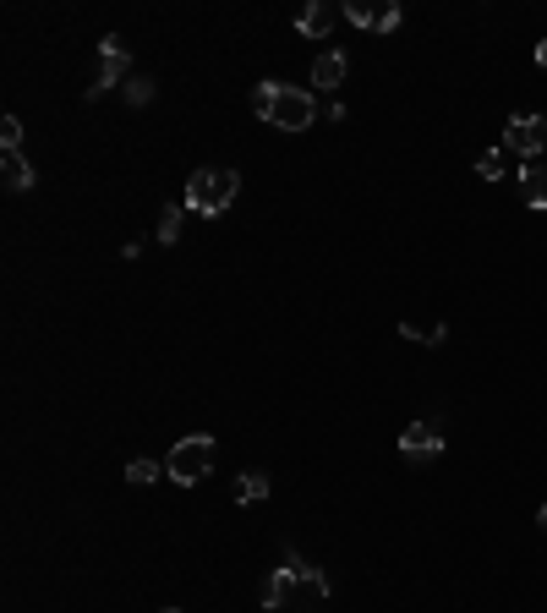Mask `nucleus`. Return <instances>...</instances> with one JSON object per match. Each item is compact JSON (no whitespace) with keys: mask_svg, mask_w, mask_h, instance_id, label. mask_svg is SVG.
<instances>
[{"mask_svg":"<svg viewBox=\"0 0 547 613\" xmlns=\"http://www.w3.org/2000/svg\"><path fill=\"white\" fill-rule=\"evenodd\" d=\"M345 17H351L356 28H372V6H367V0H345Z\"/></svg>","mask_w":547,"mask_h":613,"instance_id":"nucleus-20","label":"nucleus"},{"mask_svg":"<svg viewBox=\"0 0 547 613\" xmlns=\"http://www.w3.org/2000/svg\"><path fill=\"white\" fill-rule=\"evenodd\" d=\"M126 482H132V488H154V482H159V460H132V466H126Z\"/></svg>","mask_w":547,"mask_h":613,"instance_id":"nucleus-15","label":"nucleus"},{"mask_svg":"<svg viewBox=\"0 0 547 613\" xmlns=\"http://www.w3.org/2000/svg\"><path fill=\"white\" fill-rule=\"evenodd\" d=\"M236 499H241V504H258V499H269V477H263V471H247V477L236 482Z\"/></svg>","mask_w":547,"mask_h":613,"instance_id":"nucleus-14","label":"nucleus"},{"mask_svg":"<svg viewBox=\"0 0 547 613\" xmlns=\"http://www.w3.org/2000/svg\"><path fill=\"white\" fill-rule=\"evenodd\" d=\"M0 148H6V154H11V148H22V121H17V115L0 121Z\"/></svg>","mask_w":547,"mask_h":613,"instance_id":"nucleus-19","label":"nucleus"},{"mask_svg":"<svg viewBox=\"0 0 547 613\" xmlns=\"http://www.w3.org/2000/svg\"><path fill=\"white\" fill-rule=\"evenodd\" d=\"M400 17H405L400 6H372V28H378V33H394V28H400Z\"/></svg>","mask_w":547,"mask_h":613,"instance_id":"nucleus-18","label":"nucleus"},{"mask_svg":"<svg viewBox=\"0 0 547 613\" xmlns=\"http://www.w3.org/2000/svg\"><path fill=\"white\" fill-rule=\"evenodd\" d=\"M252 115L279 126V132H307V126L318 121V99H312V88H290V83H279V77H269V83H258V94H252Z\"/></svg>","mask_w":547,"mask_h":613,"instance_id":"nucleus-1","label":"nucleus"},{"mask_svg":"<svg viewBox=\"0 0 547 613\" xmlns=\"http://www.w3.org/2000/svg\"><path fill=\"white\" fill-rule=\"evenodd\" d=\"M476 176H482V181H504V148H493V154L476 159Z\"/></svg>","mask_w":547,"mask_h":613,"instance_id":"nucleus-17","label":"nucleus"},{"mask_svg":"<svg viewBox=\"0 0 547 613\" xmlns=\"http://www.w3.org/2000/svg\"><path fill=\"white\" fill-rule=\"evenodd\" d=\"M400 334H405V340H427V345H444V340H449L444 323H416V318H405Z\"/></svg>","mask_w":547,"mask_h":613,"instance_id":"nucleus-12","label":"nucleus"},{"mask_svg":"<svg viewBox=\"0 0 547 613\" xmlns=\"http://www.w3.org/2000/svg\"><path fill=\"white\" fill-rule=\"evenodd\" d=\"M537 526H542V531H547V504H542V515H537Z\"/></svg>","mask_w":547,"mask_h":613,"instance_id":"nucleus-22","label":"nucleus"},{"mask_svg":"<svg viewBox=\"0 0 547 613\" xmlns=\"http://www.w3.org/2000/svg\"><path fill=\"white\" fill-rule=\"evenodd\" d=\"M208 466H214V438L208 433L176 438V449L165 455V477L176 482V488H197V482L208 477Z\"/></svg>","mask_w":547,"mask_h":613,"instance_id":"nucleus-3","label":"nucleus"},{"mask_svg":"<svg viewBox=\"0 0 547 613\" xmlns=\"http://www.w3.org/2000/svg\"><path fill=\"white\" fill-rule=\"evenodd\" d=\"M0 170H6V176H0V181H6V192H28L33 187V165L22 159V148H11V154L0 159Z\"/></svg>","mask_w":547,"mask_h":613,"instance_id":"nucleus-11","label":"nucleus"},{"mask_svg":"<svg viewBox=\"0 0 547 613\" xmlns=\"http://www.w3.org/2000/svg\"><path fill=\"white\" fill-rule=\"evenodd\" d=\"M520 203H526V208H547V165H526V170H520Z\"/></svg>","mask_w":547,"mask_h":613,"instance_id":"nucleus-10","label":"nucleus"},{"mask_svg":"<svg viewBox=\"0 0 547 613\" xmlns=\"http://www.w3.org/2000/svg\"><path fill=\"white\" fill-rule=\"evenodd\" d=\"M329 28H334V6H329V0H307V6L296 11V33H301V39H323Z\"/></svg>","mask_w":547,"mask_h":613,"instance_id":"nucleus-8","label":"nucleus"},{"mask_svg":"<svg viewBox=\"0 0 547 613\" xmlns=\"http://www.w3.org/2000/svg\"><path fill=\"white\" fill-rule=\"evenodd\" d=\"M537 66H542V72H547V44H537Z\"/></svg>","mask_w":547,"mask_h":613,"instance_id":"nucleus-21","label":"nucleus"},{"mask_svg":"<svg viewBox=\"0 0 547 613\" xmlns=\"http://www.w3.org/2000/svg\"><path fill=\"white\" fill-rule=\"evenodd\" d=\"M126 44H121V33H110V39H99V77H93V88H88V99H104L110 88H126L121 77H126Z\"/></svg>","mask_w":547,"mask_h":613,"instance_id":"nucleus-5","label":"nucleus"},{"mask_svg":"<svg viewBox=\"0 0 547 613\" xmlns=\"http://www.w3.org/2000/svg\"><path fill=\"white\" fill-rule=\"evenodd\" d=\"M236 192H241V176L236 170H192L186 176V208L192 214H225L230 203H236Z\"/></svg>","mask_w":547,"mask_h":613,"instance_id":"nucleus-2","label":"nucleus"},{"mask_svg":"<svg viewBox=\"0 0 547 613\" xmlns=\"http://www.w3.org/2000/svg\"><path fill=\"white\" fill-rule=\"evenodd\" d=\"M165 613H181V608H165Z\"/></svg>","mask_w":547,"mask_h":613,"instance_id":"nucleus-23","label":"nucleus"},{"mask_svg":"<svg viewBox=\"0 0 547 613\" xmlns=\"http://www.w3.org/2000/svg\"><path fill=\"white\" fill-rule=\"evenodd\" d=\"M345 72H351V61H345V50H323L318 61H312V88H340Z\"/></svg>","mask_w":547,"mask_h":613,"instance_id":"nucleus-9","label":"nucleus"},{"mask_svg":"<svg viewBox=\"0 0 547 613\" xmlns=\"http://www.w3.org/2000/svg\"><path fill=\"white\" fill-rule=\"evenodd\" d=\"M504 148H515V154H542L547 148V115H509L504 126Z\"/></svg>","mask_w":547,"mask_h":613,"instance_id":"nucleus-6","label":"nucleus"},{"mask_svg":"<svg viewBox=\"0 0 547 613\" xmlns=\"http://www.w3.org/2000/svg\"><path fill=\"white\" fill-rule=\"evenodd\" d=\"M121 94H126V104H132V110H143V104H154V77H143V72H137V77H126V88H121Z\"/></svg>","mask_w":547,"mask_h":613,"instance_id":"nucleus-13","label":"nucleus"},{"mask_svg":"<svg viewBox=\"0 0 547 613\" xmlns=\"http://www.w3.org/2000/svg\"><path fill=\"white\" fill-rule=\"evenodd\" d=\"M400 455L405 460H433L444 455V433H438V422H411L400 433Z\"/></svg>","mask_w":547,"mask_h":613,"instance_id":"nucleus-7","label":"nucleus"},{"mask_svg":"<svg viewBox=\"0 0 547 613\" xmlns=\"http://www.w3.org/2000/svg\"><path fill=\"white\" fill-rule=\"evenodd\" d=\"M312 581H318V570H312V564H301L296 553H285V564H279L269 581H263V608H285L290 597H296V586H312Z\"/></svg>","mask_w":547,"mask_h":613,"instance_id":"nucleus-4","label":"nucleus"},{"mask_svg":"<svg viewBox=\"0 0 547 613\" xmlns=\"http://www.w3.org/2000/svg\"><path fill=\"white\" fill-rule=\"evenodd\" d=\"M176 236H181V203H165V214H159V241L170 247Z\"/></svg>","mask_w":547,"mask_h":613,"instance_id":"nucleus-16","label":"nucleus"}]
</instances>
